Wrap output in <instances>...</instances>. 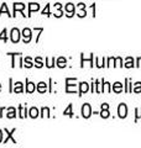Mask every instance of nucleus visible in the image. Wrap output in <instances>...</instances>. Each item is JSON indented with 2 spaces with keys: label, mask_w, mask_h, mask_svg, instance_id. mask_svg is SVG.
Returning a JSON list of instances; mask_svg holds the SVG:
<instances>
[{
  "label": "nucleus",
  "mask_w": 141,
  "mask_h": 148,
  "mask_svg": "<svg viewBox=\"0 0 141 148\" xmlns=\"http://www.w3.org/2000/svg\"><path fill=\"white\" fill-rule=\"evenodd\" d=\"M91 115H92V108H91V105H89V104H84L82 106V116L84 119H88V117H91Z\"/></svg>",
  "instance_id": "obj_1"
},
{
  "label": "nucleus",
  "mask_w": 141,
  "mask_h": 148,
  "mask_svg": "<svg viewBox=\"0 0 141 148\" xmlns=\"http://www.w3.org/2000/svg\"><path fill=\"white\" fill-rule=\"evenodd\" d=\"M118 114H119L120 119H125L128 116V108H126L125 104H120L119 108H118Z\"/></svg>",
  "instance_id": "obj_2"
},
{
  "label": "nucleus",
  "mask_w": 141,
  "mask_h": 148,
  "mask_svg": "<svg viewBox=\"0 0 141 148\" xmlns=\"http://www.w3.org/2000/svg\"><path fill=\"white\" fill-rule=\"evenodd\" d=\"M22 37H24V42L25 43H29L31 41V30L29 27H25L22 30Z\"/></svg>",
  "instance_id": "obj_3"
},
{
  "label": "nucleus",
  "mask_w": 141,
  "mask_h": 148,
  "mask_svg": "<svg viewBox=\"0 0 141 148\" xmlns=\"http://www.w3.org/2000/svg\"><path fill=\"white\" fill-rule=\"evenodd\" d=\"M10 36H11V41L14 43H17L19 41H20V31H19L17 29H12Z\"/></svg>",
  "instance_id": "obj_4"
},
{
  "label": "nucleus",
  "mask_w": 141,
  "mask_h": 148,
  "mask_svg": "<svg viewBox=\"0 0 141 148\" xmlns=\"http://www.w3.org/2000/svg\"><path fill=\"white\" fill-rule=\"evenodd\" d=\"M26 8L25 4H22V3H15L14 4V15L12 16H16V11H24V9Z\"/></svg>",
  "instance_id": "obj_5"
},
{
  "label": "nucleus",
  "mask_w": 141,
  "mask_h": 148,
  "mask_svg": "<svg viewBox=\"0 0 141 148\" xmlns=\"http://www.w3.org/2000/svg\"><path fill=\"white\" fill-rule=\"evenodd\" d=\"M66 11L68 12V17H72L73 15H74V12H76V8H74V5L73 4H67V5H66Z\"/></svg>",
  "instance_id": "obj_6"
},
{
  "label": "nucleus",
  "mask_w": 141,
  "mask_h": 148,
  "mask_svg": "<svg viewBox=\"0 0 141 148\" xmlns=\"http://www.w3.org/2000/svg\"><path fill=\"white\" fill-rule=\"evenodd\" d=\"M4 131H5L6 133H8V135H6V138H5V140H4V143H6L9 140H11L12 141V143H16V141H15V138H12V133L14 132H15L16 131V130L15 128H14V130H11V131H8V130L5 128V130H4Z\"/></svg>",
  "instance_id": "obj_7"
},
{
  "label": "nucleus",
  "mask_w": 141,
  "mask_h": 148,
  "mask_svg": "<svg viewBox=\"0 0 141 148\" xmlns=\"http://www.w3.org/2000/svg\"><path fill=\"white\" fill-rule=\"evenodd\" d=\"M40 10V5L37 3H30L29 4V15L27 16H31L30 14L34 12V11H39Z\"/></svg>",
  "instance_id": "obj_8"
},
{
  "label": "nucleus",
  "mask_w": 141,
  "mask_h": 148,
  "mask_svg": "<svg viewBox=\"0 0 141 148\" xmlns=\"http://www.w3.org/2000/svg\"><path fill=\"white\" fill-rule=\"evenodd\" d=\"M79 85H81V89H79V95L86 94V92L89 90V84H88V83H86V82H82Z\"/></svg>",
  "instance_id": "obj_9"
},
{
  "label": "nucleus",
  "mask_w": 141,
  "mask_h": 148,
  "mask_svg": "<svg viewBox=\"0 0 141 148\" xmlns=\"http://www.w3.org/2000/svg\"><path fill=\"white\" fill-rule=\"evenodd\" d=\"M6 116L9 119H14V117H16V109L15 108H9L8 109V115Z\"/></svg>",
  "instance_id": "obj_10"
},
{
  "label": "nucleus",
  "mask_w": 141,
  "mask_h": 148,
  "mask_svg": "<svg viewBox=\"0 0 141 148\" xmlns=\"http://www.w3.org/2000/svg\"><path fill=\"white\" fill-rule=\"evenodd\" d=\"M47 90V84L45 82H41L39 83V85H37V91L39 92H45Z\"/></svg>",
  "instance_id": "obj_11"
},
{
  "label": "nucleus",
  "mask_w": 141,
  "mask_h": 148,
  "mask_svg": "<svg viewBox=\"0 0 141 148\" xmlns=\"http://www.w3.org/2000/svg\"><path fill=\"white\" fill-rule=\"evenodd\" d=\"M12 91H14V92H22V91H24V89H22V83H21V82L15 83V86H14Z\"/></svg>",
  "instance_id": "obj_12"
},
{
  "label": "nucleus",
  "mask_w": 141,
  "mask_h": 148,
  "mask_svg": "<svg viewBox=\"0 0 141 148\" xmlns=\"http://www.w3.org/2000/svg\"><path fill=\"white\" fill-rule=\"evenodd\" d=\"M36 90V86L34 83H31V82H27V84H26V91L27 92H34Z\"/></svg>",
  "instance_id": "obj_13"
},
{
  "label": "nucleus",
  "mask_w": 141,
  "mask_h": 148,
  "mask_svg": "<svg viewBox=\"0 0 141 148\" xmlns=\"http://www.w3.org/2000/svg\"><path fill=\"white\" fill-rule=\"evenodd\" d=\"M19 112H20V115H19V116H20L21 119H24V117H26L27 110H26V108H25L24 105H20V106H19Z\"/></svg>",
  "instance_id": "obj_14"
},
{
  "label": "nucleus",
  "mask_w": 141,
  "mask_h": 148,
  "mask_svg": "<svg viewBox=\"0 0 141 148\" xmlns=\"http://www.w3.org/2000/svg\"><path fill=\"white\" fill-rule=\"evenodd\" d=\"M113 90H114L115 92H121V90H123V84L119 82H116L114 85H113Z\"/></svg>",
  "instance_id": "obj_15"
},
{
  "label": "nucleus",
  "mask_w": 141,
  "mask_h": 148,
  "mask_svg": "<svg viewBox=\"0 0 141 148\" xmlns=\"http://www.w3.org/2000/svg\"><path fill=\"white\" fill-rule=\"evenodd\" d=\"M29 114H30V117L36 119L37 116H39V110H37L36 108H31L30 111H29Z\"/></svg>",
  "instance_id": "obj_16"
},
{
  "label": "nucleus",
  "mask_w": 141,
  "mask_h": 148,
  "mask_svg": "<svg viewBox=\"0 0 141 148\" xmlns=\"http://www.w3.org/2000/svg\"><path fill=\"white\" fill-rule=\"evenodd\" d=\"M66 63H67V61H66V58L64 57H59L57 59V66L59 68H64L66 67Z\"/></svg>",
  "instance_id": "obj_17"
},
{
  "label": "nucleus",
  "mask_w": 141,
  "mask_h": 148,
  "mask_svg": "<svg viewBox=\"0 0 141 148\" xmlns=\"http://www.w3.org/2000/svg\"><path fill=\"white\" fill-rule=\"evenodd\" d=\"M125 67L126 68H133L134 67V59L131 57H128L125 59Z\"/></svg>",
  "instance_id": "obj_18"
},
{
  "label": "nucleus",
  "mask_w": 141,
  "mask_h": 148,
  "mask_svg": "<svg viewBox=\"0 0 141 148\" xmlns=\"http://www.w3.org/2000/svg\"><path fill=\"white\" fill-rule=\"evenodd\" d=\"M72 108H73V106H72V104H69V105H68V108L66 109V110H64V112H63V115H64V116H66V115H67V116H69V117H72V116H73Z\"/></svg>",
  "instance_id": "obj_19"
},
{
  "label": "nucleus",
  "mask_w": 141,
  "mask_h": 148,
  "mask_svg": "<svg viewBox=\"0 0 141 148\" xmlns=\"http://www.w3.org/2000/svg\"><path fill=\"white\" fill-rule=\"evenodd\" d=\"M3 12H6V15H9V16H12V15H10V12H9V10H8V6H6V4L4 3L3 5H1V9H0V16H1V14Z\"/></svg>",
  "instance_id": "obj_20"
},
{
  "label": "nucleus",
  "mask_w": 141,
  "mask_h": 148,
  "mask_svg": "<svg viewBox=\"0 0 141 148\" xmlns=\"http://www.w3.org/2000/svg\"><path fill=\"white\" fill-rule=\"evenodd\" d=\"M55 63H56V59H55V58H52V59L46 58V66L48 67V68H52V67H55Z\"/></svg>",
  "instance_id": "obj_21"
},
{
  "label": "nucleus",
  "mask_w": 141,
  "mask_h": 148,
  "mask_svg": "<svg viewBox=\"0 0 141 148\" xmlns=\"http://www.w3.org/2000/svg\"><path fill=\"white\" fill-rule=\"evenodd\" d=\"M24 62H25V64H24V66H25L26 68H31L32 66H34V64H32V61H31V58H30V57H26L25 59H24Z\"/></svg>",
  "instance_id": "obj_22"
},
{
  "label": "nucleus",
  "mask_w": 141,
  "mask_h": 148,
  "mask_svg": "<svg viewBox=\"0 0 141 148\" xmlns=\"http://www.w3.org/2000/svg\"><path fill=\"white\" fill-rule=\"evenodd\" d=\"M100 116L103 119H108L110 116L109 115V109H102V112H100Z\"/></svg>",
  "instance_id": "obj_23"
},
{
  "label": "nucleus",
  "mask_w": 141,
  "mask_h": 148,
  "mask_svg": "<svg viewBox=\"0 0 141 148\" xmlns=\"http://www.w3.org/2000/svg\"><path fill=\"white\" fill-rule=\"evenodd\" d=\"M103 91H105V92H110V84L108 82H104L103 80Z\"/></svg>",
  "instance_id": "obj_24"
},
{
  "label": "nucleus",
  "mask_w": 141,
  "mask_h": 148,
  "mask_svg": "<svg viewBox=\"0 0 141 148\" xmlns=\"http://www.w3.org/2000/svg\"><path fill=\"white\" fill-rule=\"evenodd\" d=\"M35 66L37 68H42V66H44V63H42V58L41 57H37L35 59Z\"/></svg>",
  "instance_id": "obj_25"
},
{
  "label": "nucleus",
  "mask_w": 141,
  "mask_h": 148,
  "mask_svg": "<svg viewBox=\"0 0 141 148\" xmlns=\"http://www.w3.org/2000/svg\"><path fill=\"white\" fill-rule=\"evenodd\" d=\"M134 91H135V92H141V83H140V82H138V83L135 84Z\"/></svg>",
  "instance_id": "obj_26"
},
{
  "label": "nucleus",
  "mask_w": 141,
  "mask_h": 148,
  "mask_svg": "<svg viewBox=\"0 0 141 148\" xmlns=\"http://www.w3.org/2000/svg\"><path fill=\"white\" fill-rule=\"evenodd\" d=\"M0 40H4V42H6V30L4 29L3 31H1V34H0Z\"/></svg>",
  "instance_id": "obj_27"
},
{
  "label": "nucleus",
  "mask_w": 141,
  "mask_h": 148,
  "mask_svg": "<svg viewBox=\"0 0 141 148\" xmlns=\"http://www.w3.org/2000/svg\"><path fill=\"white\" fill-rule=\"evenodd\" d=\"M46 116L50 117V109L48 108H42V116Z\"/></svg>",
  "instance_id": "obj_28"
},
{
  "label": "nucleus",
  "mask_w": 141,
  "mask_h": 148,
  "mask_svg": "<svg viewBox=\"0 0 141 148\" xmlns=\"http://www.w3.org/2000/svg\"><path fill=\"white\" fill-rule=\"evenodd\" d=\"M42 15H46V16H50V5H46V8L42 10Z\"/></svg>",
  "instance_id": "obj_29"
},
{
  "label": "nucleus",
  "mask_w": 141,
  "mask_h": 148,
  "mask_svg": "<svg viewBox=\"0 0 141 148\" xmlns=\"http://www.w3.org/2000/svg\"><path fill=\"white\" fill-rule=\"evenodd\" d=\"M62 15H63V12H62V11H61V10H59V9H57V11H56V12H55V16H56V17H61V16H62Z\"/></svg>",
  "instance_id": "obj_30"
},
{
  "label": "nucleus",
  "mask_w": 141,
  "mask_h": 148,
  "mask_svg": "<svg viewBox=\"0 0 141 148\" xmlns=\"http://www.w3.org/2000/svg\"><path fill=\"white\" fill-rule=\"evenodd\" d=\"M136 117H135V120H138V119H140L141 117V109H136Z\"/></svg>",
  "instance_id": "obj_31"
},
{
  "label": "nucleus",
  "mask_w": 141,
  "mask_h": 148,
  "mask_svg": "<svg viewBox=\"0 0 141 148\" xmlns=\"http://www.w3.org/2000/svg\"><path fill=\"white\" fill-rule=\"evenodd\" d=\"M115 61H116V63H118V66H119V67H123V61H121V58L118 57Z\"/></svg>",
  "instance_id": "obj_32"
},
{
  "label": "nucleus",
  "mask_w": 141,
  "mask_h": 148,
  "mask_svg": "<svg viewBox=\"0 0 141 148\" xmlns=\"http://www.w3.org/2000/svg\"><path fill=\"white\" fill-rule=\"evenodd\" d=\"M136 67H141V57L138 58V64H136Z\"/></svg>",
  "instance_id": "obj_33"
},
{
  "label": "nucleus",
  "mask_w": 141,
  "mask_h": 148,
  "mask_svg": "<svg viewBox=\"0 0 141 148\" xmlns=\"http://www.w3.org/2000/svg\"><path fill=\"white\" fill-rule=\"evenodd\" d=\"M102 109H109V105L108 104H102Z\"/></svg>",
  "instance_id": "obj_34"
},
{
  "label": "nucleus",
  "mask_w": 141,
  "mask_h": 148,
  "mask_svg": "<svg viewBox=\"0 0 141 148\" xmlns=\"http://www.w3.org/2000/svg\"><path fill=\"white\" fill-rule=\"evenodd\" d=\"M3 142V131L1 130H0V143Z\"/></svg>",
  "instance_id": "obj_35"
},
{
  "label": "nucleus",
  "mask_w": 141,
  "mask_h": 148,
  "mask_svg": "<svg viewBox=\"0 0 141 148\" xmlns=\"http://www.w3.org/2000/svg\"><path fill=\"white\" fill-rule=\"evenodd\" d=\"M55 8H56V9H61V4H59V3H57V4L55 5Z\"/></svg>",
  "instance_id": "obj_36"
},
{
  "label": "nucleus",
  "mask_w": 141,
  "mask_h": 148,
  "mask_svg": "<svg viewBox=\"0 0 141 148\" xmlns=\"http://www.w3.org/2000/svg\"><path fill=\"white\" fill-rule=\"evenodd\" d=\"M3 111H4V108L0 109V117H1V114H3Z\"/></svg>",
  "instance_id": "obj_37"
},
{
  "label": "nucleus",
  "mask_w": 141,
  "mask_h": 148,
  "mask_svg": "<svg viewBox=\"0 0 141 148\" xmlns=\"http://www.w3.org/2000/svg\"><path fill=\"white\" fill-rule=\"evenodd\" d=\"M0 90H1V84H0Z\"/></svg>",
  "instance_id": "obj_38"
}]
</instances>
